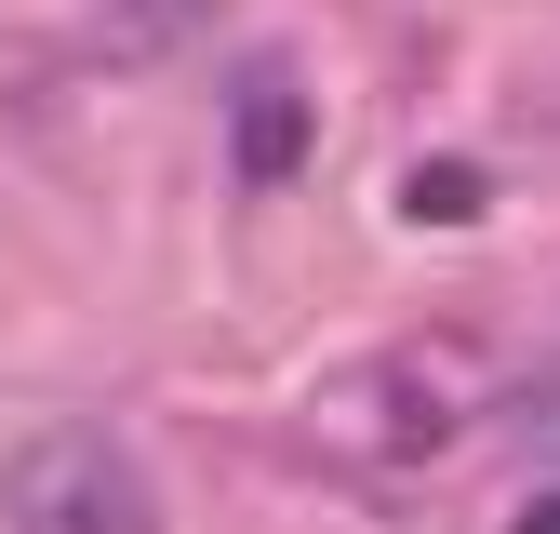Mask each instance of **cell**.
<instances>
[{"instance_id":"cell-1","label":"cell","mask_w":560,"mask_h":534,"mask_svg":"<svg viewBox=\"0 0 560 534\" xmlns=\"http://www.w3.org/2000/svg\"><path fill=\"white\" fill-rule=\"evenodd\" d=\"M480 400H494V348L480 334H400V348L347 361L320 387V441L347 467H428L441 441L480 428Z\"/></svg>"},{"instance_id":"cell-6","label":"cell","mask_w":560,"mask_h":534,"mask_svg":"<svg viewBox=\"0 0 560 534\" xmlns=\"http://www.w3.org/2000/svg\"><path fill=\"white\" fill-rule=\"evenodd\" d=\"M521 534H560V495H547V508H521Z\"/></svg>"},{"instance_id":"cell-3","label":"cell","mask_w":560,"mask_h":534,"mask_svg":"<svg viewBox=\"0 0 560 534\" xmlns=\"http://www.w3.org/2000/svg\"><path fill=\"white\" fill-rule=\"evenodd\" d=\"M294 148H307L294 81H254V107H241V174H254V187H267V174H294Z\"/></svg>"},{"instance_id":"cell-4","label":"cell","mask_w":560,"mask_h":534,"mask_svg":"<svg viewBox=\"0 0 560 534\" xmlns=\"http://www.w3.org/2000/svg\"><path fill=\"white\" fill-rule=\"evenodd\" d=\"M200 14H214V0H107V27H120L133 54H161V40H187Z\"/></svg>"},{"instance_id":"cell-2","label":"cell","mask_w":560,"mask_h":534,"mask_svg":"<svg viewBox=\"0 0 560 534\" xmlns=\"http://www.w3.org/2000/svg\"><path fill=\"white\" fill-rule=\"evenodd\" d=\"M0 521L14 534H161V495L107 428H40L0 467Z\"/></svg>"},{"instance_id":"cell-5","label":"cell","mask_w":560,"mask_h":534,"mask_svg":"<svg viewBox=\"0 0 560 534\" xmlns=\"http://www.w3.org/2000/svg\"><path fill=\"white\" fill-rule=\"evenodd\" d=\"M467 200H480V174H467V161H441V174H413V214H428V228H441V214H467Z\"/></svg>"}]
</instances>
